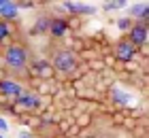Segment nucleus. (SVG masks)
<instances>
[{"label": "nucleus", "mask_w": 149, "mask_h": 138, "mask_svg": "<svg viewBox=\"0 0 149 138\" xmlns=\"http://www.w3.org/2000/svg\"><path fill=\"white\" fill-rule=\"evenodd\" d=\"M9 36V24H6V19H0V43Z\"/></svg>", "instance_id": "nucleus-13"}, {"label": "nucleus", "mask_w": 149, "mask_h": 138, "mask_svg": "<svg viewBox=\"0 0 149 138\" xmlns=\"http://www.w3.org/2000/svg\"><path fill=\"white\" fill-rule=\"evenodd\" d=\"M113 53H115V58L121 60V62H130V60L134 58V53H136V47H134L128 38H121L119 43L115 45Z\"/></svg>", "instance_id": "nucleus-4"}, {"label": "nucleus", "mask_w": 149, "mask_h": 138, "mask_svg": "<svg viewBox=\"0 0 149 138\" xmlns=\"http://www.w3.org/2000/svg\"><path fill=\"white\" fill-rule=\"evenodd\" d=\"M15 102L19 106H24V108H38L40 106V98L36 94H32V92H22L15 98Z\"/></svg>", "instance_id": "nucleus-7"}, {"label": "nucleus", "mask_w": 149, "mask_h": 138, "mask_svg": "<svg viewBox=\"0 0 149 138\" xmlns=\"http://www.w3.org/2000/svg\"><path fill=\"white\" fill-rule=\"evenodd\" d=\"M117 26H119V30H128V28H132L130 19H119V21H117Z\"/></svg>", "instance_id": "nucleus-14"}, {"label": "nucleus", "mask_w": 149, "mask_h": 138, "mask_svg": "<svg viewBox=\"0 0 149 138\" xmlns=\"http://www.w3.org/2000/svg\"><path fill=\"white\" fill-rule=\"evenodd\" d=\"M34 70L40 74V77H49V64H45V62H34Z\"/></svg>", "instance_id": "nucleus-12"}, {"label": "nucleus", "mask_w": 149, "mask_h": 138, "mask_svg": "<svg viewBox=\"0 0 149 138\" xmlns=\"http://www.w3.org/2000/svg\"><path fill=\"white\" fill-rule=\"evenodd\" d=\"M128 40H130V43H132L134 47L145 45V43H147V24H143V21L132 24V28H130V36H128Z\"/></svg>", "instance_id": "nucleus-5"}, {"label": "nucleus", "mask_w": 149, "mask_h": 138, "mask_svg": "<svg viewBox=\"0 0 149 138\" xmlns=\"http://www.w3.org/2000/svg\"><path fill=\"white\" fill-rule=\"evenodd\" d=\"M0 130H9V126H6V121L0 117Z\"/></svg>", "instance_id": "nucleus-15"}, {"label": "nucleus", "mask_w": 149, "mask_h": 138, "mask_svg": "<svg viewBox=\"0 0 149 138\" xmlns=\"http://www.w3.org/2000/svg\"><path fill=\"white\" fill-rule=\"evenodd\" d=\"M81 138H117V132L104 121H94L92 126L81 134Z\"/></svg>", "instance_id": "nucleus-3"}, {"label": "nucleus", "mask_w": 149, "mask_h": 138, "mask_svg": "<svg viewBox=\"0 0 149 138\" xmlns=\"http://www.w3.org/2000/svg\"><path fill=\"white\" fill-rule=\"evenodd\" d=\"M132 17H141V21L147 24V13H149V6L147 4H136V6H132Z\"/></svg>", "instance_id": "nucleus-11"}, {"label": "nucleus", "mask_w": 149, "mask_h": 138, "mask_svg": "<svg viewBox=\"0 0 149 138\" xmlns=\"http://www.w3.org/2000/svg\"><path fill=\"white\" fill-rule=\"evenodd\" d=\"M49 62H51V68L58 74H62V77H72L77 72V66H79L77 53L64 45H51L49 47Z\"/></svg>", "instance_id": "nucleus-2"}, {"label": "nucleus", "mask_w": 149, "mask_h": 138, "mask_svg": "<svg viewBox=\"0 0 149 138\" xmlns=\"http://www.w3.org/2000/svg\"><path fill=\"white\" fill-rule=\"evenodd\" d=\"M19 138H30V134H22V136H19Z\"/></svg>", "instance_id": "nucleus-16"}, {"label": "nucleus", "mask_w": 149, "mask_h": 138, "mask_svg": "<svg viewBox=\"0 0 149 138\" xmlns=\"http://www.w3.org/2000/svg\"><path fill=\"white\" fill-rule=\"evenodd\" d=\"M2 66L6 74H11V79L26 77L30 70V51L28 47L22 43H9L2 49Z\"/></svg>", "instance_id": "nucleus-1"}, {"label": "nucleus", "mask_w": 149, "mask_h": 138, "mask_svg": "<svg viewBox=\"0 0 149 138\" xmlns=\"http://www.w3.org/2000/svg\"><path fill=\"white\" fill-rule=\"evenodd\" d=\"M66 11L70 13H94V6L90 4H81V2H66Z\"/></svg>", "instance_id": "nucleus-10"}, {"label": "nucleus", "mask_w": 149, "mask_h": 138, "mask_svg": "<svg viewBox=\"0 0 149 138\" xmlns=\"http://www.w3.org/2000/svg\"><path fill=\"white\" fill-rule=\"evenodd\" d=\"M0 92H2L4 96L17 98V96L24 92V87H22V83H17L15 79H11V77H4L2 81H0Z\"/></svg>", "instance_id": "nucleus-6"}, {"label": "nucleus", "mask_w": 149, "mask_h": 138, "mask_svg": "<svg viewBox=\"0 0 149 138\" xmlns=\"http://www.w3.org/2000/svg\"><path fill=\"white\" fill-rule=\"evenodd\" d=\"M47 32H49L53 38H60V36H64V34L68 32V24H66L64 19H60V17H53V19H49Z\"/></svg>", "instance_id": "nucleus-8"}, {"label": "nucleus", "mask_w": 149, "mask_h": 138, "mask_svg": "<svg viewBox=\"0 0 149 138\" xmlns=\"http://www.w3.org/2000/svg\"><path fill=\"white\" fill-rule=\"evenodd\" d=\"M0 15L2 17H15L17 15V4L9 0H0Z\"/></svg>", "instance_id": "nucleus-9"}]
</instances>
